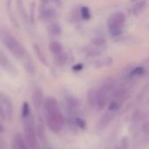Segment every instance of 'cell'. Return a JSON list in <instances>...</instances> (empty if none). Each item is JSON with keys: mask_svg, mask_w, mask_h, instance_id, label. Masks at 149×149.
Returning a JSON list of instances; mask_svg holds the SVG:
<instances>
[{"mask_svg": "<svg viewBox=\"0 0 149 149\" xmlns=\"http://www.w3.org/2000/svg\"><path fill=\"white\" fill-rule=\"evenodd\" d=\"M0 38L8 51L17 58H22L26 54L24 47L22 44L10 32L6 31H0Z\"/></svg>", "mask_w": 149, "mask_h": 149, "instance_id": "1", "label": "cell"}, {"mask_svg": "<svg viewBox=\"0 0 149 149\" xmlns=\"http://www.w3.org/2000/svg\"><path fill=\"white\" fill-rule=\"evenodd\" d=\"M24 120V140L30 149L40 148L38 137L37 131L35 127V120L33 116L31 114L28 117L23 119Z\"/></svg>", "mask_w": 149, "mask_h": 149, "instance_id": "2", "label": "cell"}, {"mask_svg": "<svg viewBox=\"0 0 149 149\" xmlns=\"http://www.w3.org/2000/svg\"><path fill=\"white\" fill-rule=\"evenodd\" d=\"M126 23V14L122 11L113 13L107 19V24L110 34L113 37H117L121 34Z\"/></svg>", "mask_w": 149, "mask_h": 149, "instance_id": "3", "label": "cell"}, {"mask_svg": "<svg viewBox=\"0 0 149 149\" xmlns=\"http://www.w3.org/2000/svg\"><path fill=\"white\" fill-rule=\"evenodd\" d=\"M45 113L49 129L52 133H58L65 124V117L60 112L59 107L49 109L45 111Z\"/></svg>", "mask_w": 149, "mask_h": 149, "instance_id": "4", "label": "cell"}, {"mask_svg": "<svg viewBox=\"0 0 149 149\" xmlns=\"http://www.w3.org/2000/svg\"><path fill=\"white\" fill-rule=\"evenodd\" d=\"M13 115V106L10 99L5 93H0V117L2 120L10 121Z\"/></svg>", "mask_w": 149, "mask_h": 149, "instance_id": "5", "label": "cell"}, {"mask_svg": "<svg viewBox=\"0 0 149 149\" xmlns=\"http://www.w3.org/2000/svg\"><path fill=\"white\" fill-rule=\"evenodd\" d=\"M111 89V86L109 85H105L100 89L97 92V99H96V105L100 108H104L108 102L109 99V92Z\"/></svg>", "mask_w": 149, "mask_h": 149, "instance_id": "6", "label": "cell"}, {"mask_svg": "<svg viewBox=\"0 0 149 149\" xmlns=\"http://www.w3.org/2000/svg\"><path fill=\"white\" fill-rule=\"evenodd\" d=\"M0 66L3 71L7 72L8 73L16 74L17 72V68L14 66V65L11 63L10 58L2 50H0Z\"/></svg>", "mask_w": 149, "mask_h": 149, "instance_id": "7", "label": "cell"}, {"mask_svg": "<svg viewBox=\"0 0 149 149\" xmlns=\"http://www.w3.org/2000/svg\"><path fill=\"white\" fill-rule=\"evenodd\" d=\"M57 16V11L52 7L42 6V8L40 9L39 17L45 22H52L54 21V19H56Z\"/></svg>", "mask_w": 149, "mask_h": 149, "instance_id": "8", "label": "cell"}, {"mask_svg": "<svg viewBox=\"0 0 149 149\" xmlns=\"http://www.w3.org/2000/svg\"><path fill=\"white\" fill-rule=\"evenodd\" d=\"M31 100L34 107L36 109H39L44 103V93L40 87H36L31 94Z\"/></svg>", "mask_w": 149, "mask_h": 149, "instance_id": "9", "label": "cell"}, {"mask_svg": "<svg viewBox=\"0 0 149 149\" xmlns=\"http://www.w3.org/2000/svg\"><path fill=\"white\" fill-rule=\"evenodd\" d=\"M12 148L13 149H30L25 140L24 137L20 134H17L14 136V140H13V144H12Z\"/></svg>", "mask_w": 149, "mask_h": 149, "instance_id": "10", "label": "cell"}, {"mask_svg": "<svg viewBox=\"0 0 149 149\" xmlns=\"http://www.w3.org/2000/svg\"><path fill=\"white\" fill-rule=\"evenodd\" d=\"M47 29H48L49 33L52 34V35H53V36H59L62 33V27L57 22H53V21L51 22L48 24Z\"/></svg>", "mask_w": 149, "mask_h": 149, "instance_id": "11", "label": "cell"}, {"mask_svg": "<svg viewBox=\"0 0 149 149\" xmlns=\"http://www.w3.org/2000/svg\"><path fill=\"white\" fill-rule=\"evenodd\" d=\"M24 67H25V70L31 75H34L35 72H36V69H35V65H34V63L32 61V58L28 54H25L24 56Z\"/></svg>", "mask_w": 149, "mask_h": 149, "instance_id": "12", "label": "cell"}, {"mask_svg": "<svg viewBox=\"0 0 149 149\" xmlns=\"http://www.w3.org/2000/svg\"><path fill=\"white\" fill-rule=\"evenodd\" d=\"M49 50L54 56L58 55L64 52L63 51V45L58 41H52L49 44Z\"/></svg>", "mask_w": 149, "mask_h": 149, "instance_id": "13", "label": "cell"}, {"mask_svg": "<svg viewBox=\"0 0 149 149\" xmlns=\"http://www.w3.org/2000/svg\"><path fill=\"white\" fill-rule=\"evenodd\" d=\"M33 49H34L35 53H36V55L38 56V59L40 60V62H41L42 64H44L45 65H48V62H47L46 57L45 56V53L43 52V51L41 50V48L39 47V45H37V44L33 45Z\"/></svg>", "mask_w": 149, "mask_h": 149, "instance_id": "14", "label": "cell"}, {"mask_svg": "<svg viewBox=\"0 0 149 149\" xmlns=\"http://www.w3.org/2000/svg\"><path fill=\"white\" fill-rule=\"evenodd\" d=\"M67 58H68L67 54H66L65 52H63L62 53H60V54H58V55H56V56H55L54 62H55V64H56L58 66L62 67V66H64V65L66 64V62H67Z\"/></svg>", "mask_w": 149, "mask_h": 149, "instance_id": "15", "label": "cell"}, {"mask_svg": "<svg viewBox=\"0 0 149 149\" xmlns=\"http://www.w3.org/2000/svg\"><path fill=\"white\" fill-rule=\"evenodd\" d=\"M147 4V1L146 0H140L138 2L135 3L134 8H133V12L134 15H139L142 12V10L145 9Z\"/></svg>", "mask_w": 149, "mask_h": 149, "instance_id": "16", "label": "cell"}, {"mask_svg": "<svg viewBox=\"0 0 149 149\" xmlns=\"http://www.w3.org/2000/svg\"><path fill=\"white\" fill-rule=\"evenodd\" d=\"M65 104H66L67 109H69L71 111L75 110L78 107V101L73 97H67L65 99Z\"/></svg>", "mask_w": 149, "mask_h": 149, "instance_id": "17", "label": "cell"}, {"mask_svg": "<svg viewBox=\"0 0 149 149\" xmlns=\"http://www.w3.org/2000/svg\"><path fill=\"white\" fill-rule=\"evenodd\" d=\"M113 96L115 97V100H119V101H123L127 99V93L125 89H118L116 90L114 93H113Z\"/></svg>", "mask_w": 149, "mask_h": 149, "instance_id": "18", "label": "cell"}, {"mask_svg": "<svg viewBox=\"0 0 149 149\" xmlns=\"http://www.w3.org/2000/svg\"><path fill=\"white\" fill-rule=\"evenodd\" d=\"M79 13H80V16L82 17V19L84 20H89L92 17L91 15V11L89 10V8L87 6H81L80 7V10H79Z\"/></svg>", "mask_w": 149, "mask_h": 149, "instance_id": "19", "label": "cell"}, {"mask_svg": "<svg viewBox=\"0 0 149 149\" xmlns=\"http://www.w3.org/2000/svg\"><path fill=\"white\" fill-rule=\"evenodd\" d=\"M145 73V68L142 67V66H138V67H135L134 68L130 73H129V76L131 78H134V77H140L141 75H143Z\"/></svg>", "mask_w": 149, "mask_h": 149, "instance_id": "20", "label": "cell"}, {"mask_svg": "<svg viewBox=\"0 0 149 149\" xmlns=\"http://www.w3.org/2000/svg\"><path fill=\"white\" fill-rule=\"evenodd\" d=\"M29 115H31V107L28 102H24L22 108H21V116L23 119L28 117Z\"/></svg>", "mask_w": 149, "mask_h": 149, "instance_id": "21", "label": "cell"}, {"mask_svg": "<svg viewBox=\"0 0 149 149\" xmlns=\"http://www.w3.org/2000/svg\"><path fill=\"white\" fill-rule=\"evenodd\" d=\"M91 43L95 47H102L106 45V40L101 37H95L91 39Z\"/></svg>", "mask_w": 149, "mask_h": 149, "instance_id": "22", "label": "cell"}, {"mask_svg": "<svg viewBox=\"0 0 149 149\" xmlns=\"http://www.w3.org/2000/svg\"><path fill=\"white\" fill-rule=\"evenodd\" d=\"M72 123L79 128L80 129H85L86 127V121L81 119V118H79V117H76V118H73L72 120Z\"/></svg>", "mask_w": 149, "mask_h": 149, "instance_id": "23", "label": "cell"}, {"mask_svg": "<svg viewBox=\"0 0 149 149\" xmlns=\"http://www.w3.org/2000/svg\"><path fill=\"white\" fill-rule=\"evenodd\" d=\"M88 97V102L91 104V106H94L96 104V99H97V92L95 90H90L87 94Z\"/></svg>", "mask_w": 149, "mask_h": 149, "instance_id": "24", "label": "cell"}, {"mask_svg": "<svg viewBox=\"0 0 149 149\" xmlns=\"http://www.w3.org/2000/svg\"><path fill=\"white\" fill-rule=\"evenodd\" d=\"M17 9L20 12V14L23 16V17H24L25 16V10L24 8V4H23V1L22 0H17Z\"/></svg>", "mask_w": 149, "mask_h": 149, "instance_id": "25", "label": "cell"}, {"mask_svg": "<svg viewBox=\"0 0 149 149\" xmlns=\"http://www.w3.org/2000/svg\"><path fill=\"white\" fill-rule=\"evenodd\" d=\"M83 68H84V65H83L82 64H80V63L76 64V65H74L72 66V70H73L74 72H79V71H81Z\"/></svg>", "mask_w": 149, "mask_h": 149, "instance_id": "26", "label": "cell"}, {"mask_svg": "<svg viewBox=\"0 0 149 149\" xmlns=\"http://www.w3.org/2000/svg\"><path fill=\"white\" fill-rule=\"evenodd\" d=\"M143 132L146 134V136L149 137V122L144 124V126H143Z\"/></svg>", "mask_w": 149, "mask_h": 149, "instance_id": "27", "label": "cell"}, {"mask_svg": "<svg viewBox=\"0 0 149 149\" xmlns=\"http://www.w3.org/2000/svg\"><path fill=\"white\" fill-rule=\"evenodd\" d=\"M57 6H61V4H62V3H61V0H52Z\"/></svg>", "mask_w": 149, "mask_h": 149, "instance_id": "28", "label": "cell"}, {"mask_svg": "<svg viewBox=\"0 0 149 149\" xmlns=\"http://www.w3.org/2000/svg\"><path fill=\"white\" fill-rule=\"evenodd\" d=\"M3 132V126L2 125V123H1V121H0V134H1Z\"/></svg>", "mask_w": 149, "mask_h": 149, "instance_id": "29", "label": "cell"}, {"mask_svg": "<svg viewBox=\"0 0 149 149\" xmlns=\"http://www.w3.org/2000/svg\"><path fill=\"white\" fill-rule=\"evenodd\" d=\"M138 1H140V0H131L132 3H136V2H138Z\"/></svg>", "mask_w": 149, "mask_h": 149, "instance_id": "30", "label": "cell"}, {"mask_svg": "<svg viewBox=\"0 0 149 149\" xmlns=\"http://www.w3.org/2000/svg\"></svg>", "mask_w": 149, "mask_h": 149, "instance_id": "31", "label": "cell"}]
</instances>
